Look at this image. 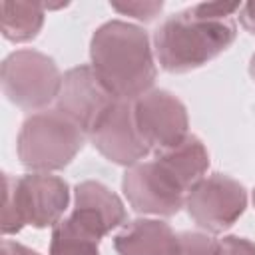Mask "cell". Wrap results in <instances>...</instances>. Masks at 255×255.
<instances>
[{
  "mask_svg": "<svg viewBox=\"0 0 255 255\" xmlns=\"http://www.w3.org/2000/svg\"><path fill=\"white\" fill-rule=\"evenodd\" d=\"M239 10V2H205L165 18L153 36L161 68L189 72L219 56L235 40Z\"/></svg>",
  "mask_w": 255,
  "mask_h": 255,
  "instance_id": "1",
  "label": "cell"
},
{
  "mask_svg": "<svg viewBox=\"0 0 255 255\" xmlns=\"http://www.w3.org/2000/svg\"><path fill=\"white\" fill-rule=\"evenodd\" d=\"M92 68L120 100L135 102L155 80V64L147 34L133 24L112 20L100 26L90 46Z\"/></svg>",
  "mask_w": 255,
  "mask_h": 255,
  "instance_id": "2",
  "label": "cell"
},
{
  "mask_svg": "<svg viewBox=\"0 0 255 255\" xmlns=\"http://www.w3.org/2000/svg\"><path fill=\"white\" fill-rule=\"evenodd\" d=\"M2 217L4 235L18 233L24 225L48 227L58 225L70 199L68 183L52 173L32 171L22 177L4 175Z\"/></svg>",
  "mask_w": 255,
  "mask_h": 255,
  "instance_id": "3",
  "label": "cell"
},
{
  "mask_svg": "<svg viewBox=\"0 0 255 255\" xmlns=\"http://www.w3.org/2000/svg\"><path fill=\"white\" fill-rule=\"evenodd\" d=\"M86 131L60 110L32 114L18 133V157L24 167L50 173L66 167L86 141Z\"/></svg>",
  "mask_w": 255,
  "mask_h": 255,
  "instance_id": "4",
  "label": "cell"
},
{
  "mask_svg": "<svg viewBox=\"0 0 255 255\" xmlns=\"http://www.w3.org/2000/svg\"><path fill=\"white\" fill-rule=\"evenodd\" d=\"M62 78L56 62L36 50L10 54L0 72L4 96L26 112H42L56 100Z\"/></svg>",
  "mask_w": 255,
  "mask_h": 255,
  "instance_id": "5",
  "label": "cell"
},
{
  "mask_svg": "<svg viewBox=\"0 0 255 255\" xmlns=\"http://www.w3.org/2000/svg\"><path fill=\"white\" fill-rule=\"evenodd\" d=\"M189 217L209 233L231 227L247 207L245 187L229 175L213 173L201 177L185 197Z\"/></svg>",
  "mask_w": 255,
  "mask_h": 255,
  "instance_id": "6",
  "label": "cell"
},
{
  "mask_svg": "<svg viewBox=\"0 0 255 255\" xmlns=\"http://www.w3.org/2000/svg\"><path fill=\"white\" fill-rule=\"evenodd\" d=\"M122 185L128 201L139 213L169 217L185 205L187 197L181 183L157 159L129 165Z\"/></svg>",
  "mask_w": 255,
  "mask_h": 255,
  "instance_id": "7",
  "label": "cell"
},
{
  "mask_svg": "<svg viewBox=\"0 0 255 255\" xmlns=\"http://www.w3.org/2000/svg\"><path fill=\"white\" fill-rule=\"evenodd\" d=\"M88 137L104 157L128 167L139 163L149 151L135 126L133 102L128 100H116L94 124Z\"/></svg>",
  "mask_w": 255,
  "mask_h": 255,
  "instance_id": "8",
  "label": "cell"
},
{
  "mask_svg": "<svg viewBox=\"0 0 255 255\" xmlns=\"http://www.w3.org/2000/svg\"><path fill=\"white\" fill-rule=\"evenodd\" d=\"M133 118L143 141L155 151L167 149L189 135L185 106L165 90H149L137 98Z\"/></svg>",
  "mask_w": 255,
  "mask_h": 255,
  "instance_id": "9",
  "label": "cell"
},
{
  "mask_svg": "<svg viewBox=\"0 0 255 255\" xmlns=\"http://www.w3.org/2000/svg\"><path fill=\"white\" fill-rule=\"evenodd\" d=\"M120 98H116L100 80L92 66H78L64 74L56 98V110L76 122L86 135L100 116Z\"/></svg>",
  "mask_w": 255,
  "mask_h": 255,
  "instance_id": "10",
  "label": "cell"
},
{
  "mask_svg": "<svg viewBox=\"0 0 255 255\" xmlns=\"http://www.w3.org/2000/svg\"><path fill=\"white\" fill-rule=\"evenodd\" d=\"M70 219L86 233L102 239L124 223L126 209L120 197L100 181H82L76 187Z\"/></svg>",
  "mask_w": 255,
  "mask_h": 255,
  "instance_id": "11",
  "label": "cell"
},
{
  "mask_svg": "<svg viewBox=\"0 0 255 255\" xmlns=\"http://www.w3.org/2000/svg\"><path fill=\"white\" fill-rule=\"evenodd\" d=\"M120 255H179V235L157 219H135L114 239Z\"/></svg>",
  "mask_w": 255,
  "mask_h": 255,
  "instance_id": "12",
  "label": "cell"
},
{
  "mask_svg": "<svg viewBox=\"0 0 255 255\" xmlns=\"http://www.w3.org/2000/svg\"><path fill=\"white\" fill-rule=\"evenodd\" d=\"M155 159L181 183L185 191H189L201 177H205L209 167V153L195 135H187L179 143L157 151Z\"/></svg>",
  "mask_w": 255,
  "mask_h": 255,
  "instance_id": "13",
  "label": "cell"
},
{
  "mask_svg": "<svg viewBox=\"0 0 255 255\" xmlns=\"http://www.w3.org/2000/svg\"><path fill=\"white\" fill-rule=\"evenodd\" d=\"M44 4L2 0L0 2V30L12 42L32 40L44 24Z\"/></svg>",
  "mask_w": 255,
  "mask_h": 255,
  "instance_id": "14",
  "label": "cell"
},
{
  "mask_svg": "<svg viewBox=\"0 0 255 255\" xmlns=\"http://www.w3.org/2000/svg\"><path fill=\"white\" fill-rule=\"evenodd\" d=\"M94 235L80 229L70 217L60 221L52 231L50 255H100Z\"/></svg>",
  "mask_w": 255,
  "mask_h": 255,
  "instance_id": "15",
  "label": "cell"
},
{
  "mask_svg": "<svg viewBox=\"0 0 255 255\" xmlns=\"http://www.w3.org/2000/svg\"><path fill=\"white\" fill-rule=\"evenodd\" d=\"M179 255H221V245L205 233L187 231L179 235Z\"/></svg>",
  "mask_w": 255,
  "mask_h": 255,
  "instance_id": "16",
  "label": "cell"
},
{
  "mask_svg": "<svg viewBox=\"0 0 255 255\" xmlns=\"http://www.w3.org/2000/svg\"><path fill=\"white\" fill-rule=\"evenodd\" d=\"M112 8L118 10L120 14H128V16H133L137 20L149 22V20H153L161 12L163 4L161 2H124V4L114 2Z\"/></svg>",
  "mask_w": 255,
  "mask_h": 255,
  "instance_id": "17",
  "label": "cell"
},
{
  "mask_svg": "<svg viewBox=\"0 0 255 255\" xmlns=\"http://www.w3.org/2000/svg\"><path fill=\"white\" fill-rule=\"evenodd\" d=\"M221 245V255H255V245L243 237H223L219 241Z\"/></svg>",
  "mask_w": 255,
  "mask_h": 255,
  "instance_id": "18",
  "label": "cell"
},
{
  "mask_svg": "<svg viewBox=\"0 0 255 255\" xmlns=\"http://www.w3.org/2000/svg\"><path fill=\"white\" fill-rule=\"evenodd\" d=\"M239 20L243 24V28L251 34H255V2H247L241 6L239 10Z\"/></svg>",
  "mask_w": 255,
  "mask_h": 255,
  "instance_id": "19",
  "label": "cell"
},
{
  "mask_svg": "<svg viewBox=\"0 0 255 255\" xmlns=\"http://www.w3.org/2000/svg\"><path fill=\"white\" fill-rule=\"evenodd\" d=\"M2 255H38V253L16 243V241H4L2 243Z\"/></svg>",
  "mask_w": 255,
  "mask_h": 255,
  "instance_id": "20",
  "label": "cell"
},
{
  "mask_svg": "<svg viewBox=\"0 0 255 255\" xmlns=\"http://www.w3.org/2000/svg\"><path fill=\"white\" fill-rule=\"evenodd\" d=\"M249 74H251V78L255 80V54H253V58H251V64H249Z\"/></svg>",
  "mask_w": 255,
  "mask_h": 255,
  "instance_id": "21",
  "label": "cell"
},
{
  "mask_svg": "<svg viewBox=\"0 0 255 255\" xmlns=\"http://www.w3.org/2000/svg\"><path fill=\"white\" fill-rule=\"evenodd\" d=\"M253 203H255V191H253Z\"/></svg>",
  "mask_w": 255,
  "mask_h": 255,
  "instance_id": "22",
  "label": "cell"
}]
</instances>
